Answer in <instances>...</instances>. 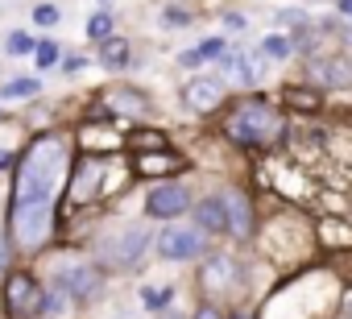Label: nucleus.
<instances>
[{"label":"nucleus","instance_id":"f257e3e1","mask_svg":"<svg viewBox=\"0 0 352 319\" xmlns=\"http://www.w3.org/2000/svg\"><path fill=\"white\" fill-rule=\"evenodd\" d=\"M63 170H67V141H63L58 133L38 137V141L30 145V153L21 157V166H17L13 199L54 204V191H58V183H63Z\"/></svg>","mask_w":352,"mask_h":319},{"label":"nucleus","instance_id":"f03ea898","mask_svg":"<svg viewBox=\"0 0 352 319\" xmlns=\"http://www.w3.org/2000/svg\"><path fill=\"white\" fill-rule=\"evenodd\" d=\"M282 133H286V120L265 100H249V104L232 108L228 120H224V137L236 141V145H253V149H265V145L282 141Z\"/></svg>","mask_w":352,"mask_h":319},{"label":"nucleus","instance_id":"7ed1b4c3","mask_svg":"<svg viewBox=\"0 0 352 319\" xmlns=\"http://www.w3.org/2000/svg\"><path fill=\"white\" fill-rule=\"evenodd\" d=\"M9 228H13V236H17V245H21V249H42V245L50 241V228H54V204L13 199Z\"/></svg>","mask_w":352,"mask_h":319},{"label":"nucleus","instance_id":"20e7f679","mask_svg":"<svg viewBox=\"0 0 352 319\" xmlns=\"http://www.w3.org/2000/svg\"><path fill=\"white\" fill-rule=\"evenodd\" d=\"M149 249V232L141 228V224H129V228H120V232H112L108 241H104V261L108 265H116V270H133L137 261H141V253Z\"/></svg>","mask_w":352,"mask_h":319},{"label":"nucleus","instance_id":"39448f33","mask_svg":"<svg viewBox=\"0 0 352 319\" xmlns=\"http://www.w3.org/2000/svg\"><path fill=\"white\" fill-rule=\"evenodd\" d=\"M204 249H208V241H204L199 228H179V224H170V228L157 236V253H162L166 261H191V257H199Z\"/></svg>","mask_w":352,"mask_h":319},{"label":"nucleus","instance_id":"423d86ee","mask_svg":"<svg viewBox=\"0 0 352 319\" xmlns=\"http://www.w3.org/2000/svg\"><path fill=\"white\" fill-rule=\"evenodd\" d=\"M5 302H9L13 315H38V311L46 307V294H42V286H38L30 274H9V282H5Z\"/></svg>","mask_w":352,"mask_h":319},{"label":"nucleus","instance_id":"0eeeda50","mask_svg":"<svg viewBox=\"0 0 352 319\" xmlns=\"http://www.w3.org/2000/svg\"><path fill=\"white\" fill-rule=\"evenodd\" d=\"M220 100H224V79L220 75H195V79L183 83V104L191 112H212Z\"/></svg>","mask_w":352,"mask_h":319},{"label":"nucleus","instance_id":"6e6552de","mask_svg":"<svg viewBox=\"0 0 352 319\" xmlns=\"http://www.w3.org/2000/svg\"><path fill=\"white\" fill-rule=\"evenodd\" d=\"M183 208H191V195H187V187H179V183L153 187L149 199H145V212H149L153 220H174V216H183Z\"/></svg>","mask_w":352,"mask_h":319},{"label":"nucleus","instance_id":"1a4fd4ad","mask_svg":"<svg viewBox=\"0 0 352 319\" xmlns=\"http://www.w3.org/2000/svg\"><path fill=\"white\" fill-rule=\"evenodd\" d=\"M58 286H63V290H67L71 298L87 302V298H96V294H100L104 278H100V270H91V265H71V270H63Z\"/></svg>","mask_w":352,"mask_h":319},{"label":"nucleus","instance_id":"9d476101","mask_svg":"<svg viewBox=\"0 0 352 319\" xmlns=\"http://www.w3.org/2000/svg\"><path fill=\"white\" fill-rule=\"evenodd\" d=\"M311 79L323 83V87H352V63L344 54L319 58V63H311Z\"/></svg>","mask_w":352,"mask_h":319},{"label":"nucleus","instance_id":"9b49d317","mask_svg":"<svg viewBox=\"0 0 352 319\" xmlns=\"http://www.w3.org/2000/svg\"><path fill=\"white\" fill-rule=\"evenodd\" d=\"M100 183H104V166L96 162V157H83V166L71 179V204H87L100 191Z\"/></svg>","mask_w":352,"mask_h":319},{"label":"nucleus","instance_id":"f8f14e48","mask_svg":"<svg viewBox=\"0 0 352 319\" xmlns=\"http://www.w3.org/2000/svg\"><path fill=\"white\" fill-rule=\"evenodd\" d=\"M195 220H199V228H208V232H224V228H228V204H224V195L204 199V204L195 208Z\"/></svg>","mask_w":352,"mask_h":319},{"label":"nucleus","instance_id":"ddd939ff","mask_svg":"<svg viewBox=\"0 0 352 319\" xmlns=\"http://www.w3.org/2000/svg\"><path fill=\"white\" fill-rule=\"evenodd\" d=\"M224 204H228V228H232L236 236H249V228H253V212H249L245 195H241V191H228Z\"/></svg>","mask_w":352,"mask_h":319},{"label":"nucleus","instance_id":"4468645a","mask_svg":"<svg viewBox=\"0 0 352 319\" xmlns=\"http://www.w3.org/2000/svg\"><path fill=\"white\" fill-rule=\"evenodd\" d=\"M232 257H212L208 265H204V286L208 290H228V286H236V278H232Z\"/></svg>","mask_w":352,"mask_h":319},{"label":"nucleus","instance_id":"2eb2a0df","mask_svg":"<svg viewBox=\"0 0 352 319\" xmlns=\"http://www.w3.org/2000/svg\"><path fill=\"white\" fill-rule=\"evenodd\" d=\"M141 175H170L174 166H179V157L166 153V149H153V153H137V162H133Z\"/></svg>","mask_w":352,"mask_h":319},{"label":"nucleus","instance_id":"dca6fc26","mask_svg":"<svg viewBox=\"0 0 352 319\" xmlns=\"http://www.w3.org/2000/svg\"><path fill=\"white\" fill-rule=\"evenodd\" d=\"M100 63H104L108 71H120V67H129V42H124V38H108V42H104V54H100Z\"/></svg>","mask_w":352,"mask_h":319},{"label":"nucleus","instance_id":"f3484780","mask_svg":"<svg viewBox=\"0 0 352 319\" xmlns=\"http://www.w3.org/2000/svg\"><path fill=\"white\" fill-rule=\"evenodd\" d=\"M108 100H112V104H120V112H129V116H141V112L149 108V100H145L141 91H133V87H116Z\"/></svg>","mask_w":352,"mask_h":319},{"label":"nucleus","instance_id":"a211bd4d","mask_svg":"<svg viewBox=\"0 0 352 319\" xmlns=\"http://www.w3.org/2000/svg\"><path fill=\"white\" fill-rule=\"evenodd\" d=\"M220 54H224V42H220V38H208L204 46L187 50V54H183V63H187V67H195V63H204V58H220Z\"/></svg>","mask_w":352,"mask_h":319},{"label":"nucleus","instance_id":"6ab92c4d","mask_svg":"<svg viewBox=\"0 0 352 319\" xmlns=\"http://www.w3.org/2000/svg\"><path fill=\"white\" fill-rule=\"evenodd\" d=\"M0 96L5 100H30V96H38V79H13V83L0 87Z\"/></svg>","mask_w":352,"mask_h":319},{"label":"nucleus","instance_id":"aec40b11","mask_svg":"<svg viewBox=\"0 0 352 319\" xmlns=\"http://www.w3.org/2000/svg\"><path fill=\"white\" fill-rule=\"evenodd\" d=\"M261 50H265V58H290V50H294V42H290L286 34H270Z\"/></svg>","mask_w":352,"mask_h":319},{"label":"nucleus","instance_id":"412c9836","mask_svg":"<svg viewBox=\"0 0 352 319\" xmlns=\"http://www.w3.org/2000/svg\"><path fill=\"white\" fill-rule=\"evenodd\" d=\"M87 38L108 42V38H112V13H96V17L87 21Z\"/></svg>","mask_w":352,"mask_h":319},{"label":"nucleus","instance_id":"4be33fe9","mask_svg":"<svg viewBox=\"0 0 352 319\" xmlns=\"http://www.w3.org/2000/svg\"><path fill=\"white\" fill-rule=\"evenodd\" d=\"M5 50L17 58V54H34V50H38V42H34L30 34H21V30H17V34H9V38H5Z\"/></svg>","mask_w":352,"mask_h":319},{"label":"nucleus","instance_id":"5701e85b","mask_svg":"<svg viewBox=\"0 0 352 319\" xmlns=\"http://www.w3.org/2000/svg\"><path fill=\"white\" fill-rule=\"evenodd\" d=\"M79 137H83L87 149H112V145H116V137H108V133H100V129H91V124H83Z\"/></svg>","mask_w":352,"mask_h":319},{"label":"nucleus","instance_id":"b1692460","mask_svg":"<svg viewBox=\"0 0 352 319\" xmlns=\"http://www.w3.org/2000/svg\"><path fill=\"white\" fill-rule=\"evenodd\" d=\"M34 58H38V67H54L58 63V42H38Z\"/></svg>","mask_w":352,"mask_h":319},{"label":"nucleus","instance_id":"393cba45","mask_svg":"<svg viewBox=\"0 0 352 319\" xmlns=\"http://www.w3.org/2000/svg\"><path fill=\"white\" fill-rule=\"evenodd\" d=\"M170 298H174V294H170V290H149V286H145V290H141V302H145V307H149V311H162V307H166V302H170Z\"/></svg>","mask_w":352,"mask_h":319},{"label":"nucleus","instance_id":"a878e982","mask_svg":"<svg viewBox=\"0 0 352 319\" xmlns=\"http://www.w3.org/2000/svg\"><path fill=\"white\" fill-rule=\"evenodd\" d=\"M133 145H137V149H166V137H162V133H137Z\"/></svg>","mask_w":352,"mask_h":319},{"label":"nucleus","instance_id":"bb28decb","mask_svg":"<svg viewBox=\"0 0 352 319\" xmlns=\"http://www.w3.org/2000/svg\"><path fill=\"white\" fill-rule=\"evenodd\" d=\"M58 17H63V13H58L54 5H38V9H34V21H38V25H58Z\"/></svg>","mask_w":352,"mask_h":319},{"label":"nucleus","instance_id":"cd10ccee","mask_svg":"<svg viewBox=\"0 0 352 319\" xmlns=\"http://www.w3.org/2000/svg\"><path fill=\"white\" fill-rule=\"evenodd\" d=\"M282 100H286V104H307V108H315V96H311V91H298V87H286Z\"/></svg>","mask_w":352,"mask_h":319},{"label":"nucleus","instance_id":"c85d7f7f","mask_svg":"<svg viewBox=\"0 0 352 319\" xmlns=\"http://www.w3.org/2000/svg\"><path fill=\"white\" fill-rule=\"evenodd\" d=\"M278 21H282V25H294V30H302V25H307V17H302V13H294V9L278 13Z\"/></svg>","mask_w":352,"mask_h":319},{"label":"nucleus","instance_id":"c756f323","mask_svg":"<svg viewBox=\"0 0 352 319\" xmlns=\"http://www.w3.org/2000/svg\"><path fill=\"white\" fill-rule=\"evenodd\" d=\"M195 319H220V311H216V307H199Z\"/></svg>","mask_w":352,"mask_h":319},{"label":"nucleus","instance_id":"7c9ffc66","mask_svg":"<svg viewBox=\"0 0 352 319\" xmlns=\"http://www.w3.org/2000/svg\"><path fill=\"white\" fill-rule=\"evenodd\" d=\"M166 25H187V13H166Z\"/></svg>","mask_w":352,"mask_h":319},{"label":"nucleus","instance_id":"2f4dec72","mask_svg":"<svg viewBox=\"0 0 352 319\" xmlns=\"http://www.w3.org/2000/svg\"><path fill=\"white\" fill-rule=\"evenodd\" d=\"M5 265H9V245L0 241V270H5Z\"/></svg>","mask_w":352,"mask_h":319},{"label":"nucleus","instance_id":"473e14b6","mask_svg":"<svg viewBox=\"0 0 352 319\" xmlns=\"http://www.w3.org/2000/svg\"><path fill=\"white\" fill-rule=\"evenodd\" d=\"M340 13H344V17H352V0H340Z\"/></svg>","mask_w":352,"mask_h":319},{"label":"nucleus","instance_id":"72a5a7b5","mask_svg":"<svg viewBox=\"0 0 352 319\" xmlns=\"http://www.w3.org/2000/svg\"><path fill=\"white\" fill-rule=\"evenodd\" d=\"M348 319H352V298H348Z\"/></svg>","mask_w":352,"mask_h":319},{"label":"nucleus","instance_id":"f704fd0d","mask_svg":"<svg viewBox=\"0 0 352 319\" xmlns=\"http://www.w3.org/2000/svg\"><path fill=\"white\" fill-rule=\"evenodd\" d=\"M236 319H249V315H236Z\"/></svg>","mask_w":352,"mask_h":319}]
</instances>
